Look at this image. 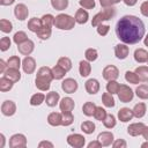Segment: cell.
Masks as SVG:
<instances>
[{"label":"cell","mask_w":148,"mask_h":148,"mask_svg":"<svg viewBox=\"0 0 148 148\" xmlns=\"http://www.w3.org/2000/svg\"><path fill=\"white\" fill-rule=\"evenodd\" d=\"M116 35L125 44H136L145 36V24L134 15H125L116 24Z\"/></svg>","instance_id":"cell-1"},{"label":"cell","mask_w":148,"mask_h":148,"mask_svg":"<svg viewBox=\"0 0 148 148\" xmlns=\"http://www.w3.org/2000/svg\"><path fill=\"white\" fill-rule=\"evenodd\" d=\"M52 80H53L52 69L50 67H47V66H43L37 72L35 84H36V87L40 91H46V90L50 89V86H51V81Z\"/></svg>","instance_id":"cell-2"},{"label":"cell","mask_w":148,"mask_h":148,"mask_svg":"<svg viewBox=\"0 0 148 148\" xmlns=\"http://www.w3.org/2000/svg\"><path fill=\"white\" fill-rule=\"evenodd\" d=\"M116 14V8L113 6H110V7H104L99 13H97L92 20H91V25L92 27H97L101 23H103L104 21H109L111 20Z\"/></svg>","instance_id":"cell-3"},{"label":"cell","mask_w":148,"mask_h":148,"mask_svg":"<svg viewBox=\"0 0 148 148\" xmlns=\"http://www.w3.org/2000/svg\"><path fill=\"white\" fill-rule=\"evenodd\" d=\"M75 23V18L68 14H59L54 18V27L60 30H72Z\"/></svg>","instance_id":"cell-4"},{"label":"cell","mask_w":148,"mask_h":148,"mask_svg":"<svg viewBox=\"0 0 148 148\" xmlns=\"http://www.w3.org/2000/svg\"><path fill=\"white\" fill-rule=\"evenodd\" d=\"M117 95H118V98L120 99V102H123V103H128L134 97L133 90L126 84H120V88H119Z\"/></svg>","instance_id":"cell-5"},{"label":"cell","mask_w":148,"mask_h":148,"mask_svg":"<svg viewBox=\"0 0 148 148\" xmlns=\"http://www.w3.org/2000/svg\"><path fill=\"white\" fill-rule=\"evenodd\" d=\"M67 143L74 148H82L86 143V138L81 134L73 133V134H69L67 136Z\"/></svg>","instance_id":"cell-6"},{"label":"cell","mask_w":148,"mask_h":148,"mask_svg":"<svg viewBox=\"0 0 148 148\" xmlns=\"http://www.w3.org/2000/svg\"><path fill=\"white\" fill-rule=\"evenodd\" d=\"M27 146V138L25 135L17 133L9 138V147L10 148H24Z\"/></svg>","instance_id":"cell-7"},{"label":"cell","mask_w":148,"mask_h":148,"mask_svg":"<svg viewBox=\"0 0 148 148\" xmlns=\"http://www.w3.org/2000/svg\"><path fill=\"white\" fill-rule=\"evenodd\" d=\"M102 74H103V77L106 81H112V80H117L118 79L119 71L114 65H108V66L104 67Z\"/></svg>","instance_id":"cell-8"},{"label":"cell","mask_w":148,"mask_h":148,"mask_svg":"<svg viewBox=\"0 0 148 148\" xmlns=\"http://www.w3.org/2000/svg\"><path fill=\"white\" fill-rule=\"evenodd\" d=\"M77 88H79L77 82L72 77H67L61 82V89L67 94H74L77 90Z\"/></svg>","instance_id":"cell-9"},{"label":"cell","mask_w":148,"mask_h":148,"mask_svg":"<svg viewBox=\"0 0 148 148\" xmlns=\"http://www.w3.org/2000/svg\"><path fill=\"white\" fill-rule=\"evenodd\" d=\"M16 112V104L10 101V99H7L2 104H1V113L6 117H10L13 116L14 113Z\"/></svg>","instance_id":"cell-10"},{"label":"cell","mask_w":148,"mask_h":148,"mask_svg":"<svg viewBox=\"0 0 148 148\" xmlns=\"http://www.w3.org/2000/svg\"><path fill=\"white\" fill-rule=\"evenodd\" d=\"M22 68L25 74H32L36 69V60L32 57L27 56L22 61Z\"/></svg>","instance_id":"cell-11"},{"label":"cell","mask_w":148,"mask_h":148,"mask_svg":"<svg viewBox=\"0 0 148 148\" xmlns=\"http://www.w3.org/2000/svg\"><path fill=\"white\" fill-rule=\"evenodd\" d=\"M29 14V9L24 3H17L14 8V15L17 20L20 21H24L28 17Z\"/></svg>","instance_id":"cell-12"},{"label":"cell","mask_w":148,"mask_h":148,"mask_svg":"<svg viewBox=\"0 0 148 148\" xmlns=\"http://www.w3.org/2000/svg\"><path fill=\"white\" fill-rule=\"evenodd\" d=\"M74 106H75V103L71 97H64L59 103V108L62 113H71Z\"/></svg>","instance_id":"cell-13"},{"label":"cell","mask_w":148,"mask_h":148,"mask_svg":"<svg viewBox=\"0 0 148 148\" xmlns=\"http://www.w3.org/2000/svg\"><path fill=\"white\" fill-rule=\"evenodd\" d=\"M34 49H35V43H34L31 39H29V38H28L25 42H23L22 44L17 45L18 52H20L21 54H23V56H29V54L34 51Z\"/></svg>","instance_id":"cell-14"},{"label":"cell","mask_w":148,"mask_h":148,"mask_svg":"<svg viewBox=\"0 0 148 148\" xmlns=\"http://www.w3.org/2000/svg\"><path fill=\"white\" fill-rule=\"evenodd\" d=\"M145 127H146V125L143 123H133L127 127V133L131 136H138V135L142 134Z\"/></svg>","instance_id":"cell-15"},{"label":"cell","mask_w":148,"mask_h":148,"mask_svg":"<svg viewBox=\"0 0 148 148\" xmlns=\"http://www.w3.org/2000/svg\"><path fill=\"white\" fill-rule=\"evenodd\" d=\"M128 52H130V49L127 46V44L125 43H121V44H117L114 46V54L118 59L123 60V59H126L127 56H128Z\"/></svg>","instance_id":"cell-16"},{"label":"cell","mask_w":148,"mask_h":148,"mask_svg":"<svg viewBox=\"0 0 148 148\" xmlns=\"http://www.w3.org/2000/svg\"><path fill=\"white\" fill-rule=\"evenodd\" d=\"M113 134L111 133V132H102V133H99L98 134V136H97V140L101 142V145H102V147H109V146H111L112 145V142H113Z\"/></svg>","instance_id":"cell-17"},{"label":"cell","mask_w":148,"mask_h":148,"mask_svg":"<svg viewBox=\"0 0 148 148\" xmlns=\"http://www.w3.org/2000/svg\"><path fill=\"white\" fill-rule=\"evenodd\" d=\"M84 87H86L87 92L90 94V95H95V94H97L99 91V82L96 79H89V80H87Z\"/></svg>","instance_id":"cell-18"},{"label":"cell","mask_w":148,"mask_h":148,"mask_svg":"<svg viewBox=\"0 0 148 148\" xmlns=\"http://www.w3.org/2000/svg\"><path fill=\"white\" fill-rule=\"evenodd\" d=\"M133 117H134L133 110H131L130 108H121L118 111V119L123 123H127V121L132 120Z\"/></svg>","instance_id":"cell-19"},{"label":"cell","mask_w":148,"mask_h":148,"mask_svg":"<svg viewBox=\"0 0 148 148\" xmlns=\"http://www.w3.org/2000/svg\"><path fill=\"white\" fill-rule=\"evenodd\" d=\"M74 18H75V22H76V23H79V24H84V23H87L88 20H89V14H88V12H87L86 9L80 8V9L76 10Z\"/></svg>","instance_id":"cell-20"},{"label":"cell","mask_w":148,"mask_h":148,"mask_svg":"<svg viewBox=\"0 0 148 148\" xmlns=\"http://www.w3.org/2000/svg\"><path fill=\"white\" fill-rule=\"evenodd\" d=\"M59 99H60V96H59V94H58L57 91H51V92H49V94L45 96V103H46V105L50 106V108L56 106V105L58 104Z\"/></svg>","instance_id":"cell-21"},{"label":"cell","mask_w":148,"mask_h":148,"mask_svg":"<svg viewBox=\"0 0 148 148\" xmlns=\"http://www.w3.org/2000/svg\"><path fill=\"white\" fill-rule=\"evenodd\" d=\"M61 121H62V113L60 112H51L49 116H47V123L51 125V126H59L61 125Z\"/></svg>","instance_id":"cell-22"},{"label":"cell","mask_w":148,"mask_h":148,"mask_svg":"<svg viewBox=\"0 0 148 148\" xmlns=\"http://www.w3.org/2000/svg\"><path fill=\"white\" fill-rule=\"evenodd\" d=\"M79 72L82 77H87L91 72V65L88 60H81L79 64Z\"/></svg>","instance_id":"cell-23"},{"label":"cell","mask_w":148,"mask_h":148,"mask_svg":"<svg viewBox=\"0 0 148 148\" xmlns=\"http://www.w3.org/2000/svg\"><path fill=\"white\" fill-rule=\"evenodd\" d=\"M134 60L139 64H143L148 61V52L145 49H136L134 51Z\"/></svg>","instance_id":"cell-24"},{"label":"cell","mask_w":148,"mask_h":148,"mask_svg":"<svg viewBox=\"0 0 148 148\" xmlns=\"http://www.w3.org/2000/svg\"><path fill=\"white\" fill-rule=\"evenodd\" d=\"M3 76H6L7 79L12 80L14 83L17 82L21 79V73L18 69H14V68H7L3 73Z\"/></svg>","instance_id":"cell-25"},{"label":"cell","mask_w":148,"mask_h":148,"mask_svg":"<svg viewBox=\"0 0 148 148\" xmlns=\"http://www.w3.org/2000/svg\"><path fill=\"white\" fill-rule=\"evenodd\" d=\"M42 21L40 18H37V17H32L28 21V29L31 31V32H37L40 28H42Z\"/></svg>","instance_id":"cell-26"},{"label":"cell","mask_w":148,"mask_h":148,"mask_svg":"<svg viewBox=\"0 0 148 148\" xmlns=\"http://www.w3.org/2000/svg\"><path fill=\"white\" fill-rule=\"evenodd\" d=\"M146 111H147V108H146V104L145 103H138L133 108V114L138 119L139 118H142L146 114Z\"/></svg>","instance_id":"cell-27"},{"label":"cell","mask_w":148,"mask_h":148,"mask_svg":"<svg viewBox=\"0 0 148 148\" xmlns=\"http://www.w3.org/2000/svg\"><path fill=\"white\" fill-rule=\"evenodd\" d=\"M37 34V37L42 40H46L51 37V34H52V30H51V27H45V25H42V28L36 32Z\"/></svg>","instance_id":"cell-28"},{"label":"cell","mask_w":148,"mask_h":148,"mask_svg":"<svg viewBox=\"0 0 148 148\" xmlns=\"http://www.w3.org/2000/svg\"><path fill=\"white\" fill-rule=\"evenodd\" d=\"M134 72L139 76L140 81H142V82L148 81V66H139V67L135 68Z\"/></svg>","instance_id":"cell-29"},{"label":"cell","mask_w":148,"mask_h":148,"mask_svg":"<svg viewBox=\"0 0 148 148\" xmlns=\"http://www.w3.org/2000/svg\"><path fill=\"white\" fill-rule=\"evenodd\" d=\"M14 86V82L9 79H7L6 76H2L0 79V90L2 92H6V91H9Z\"/></svg>","instance_id":"cell-30"},{"label":"cell","mask_w":148,"mask_h":148,"mask_svg":"<svg viewBox=\"0 0 148 148\" xmlns=\"http://www.w3.org/2000/svg\"><path fill=\"white\" fill-rule=\"evenodd\" d=\"M95 110H96V105L92 103V102H86L82 106V112L84 116L87 117H91L94 116L95 113Z\"/></svg>","instance_id":"cell-31"},{"label":"cell","mask_w":148,"mask_h":148,"mask_svg":"<svg viewBox=\"0 0 148 148\" xmlns=\"http://www.w3.org/2000/svg\"><path fill=\"white\" fill-rule=\"evenodd\" d=\"M51 69H52V75H53V79H54V80H61V79H64L65 74L67 73V72H66L64 68H61L59 65L53 66Z\"/></svg>","instance_id":"cell-32"},{"label":"cell","mask_w":148,"mask_h":148,"mask_svg":"<svg viewBox=\"0 0 148 148\" xmlns=\"http://www.w3.org/2000/svg\"><path fill=\"white\" fill-rule=\"evenodd\" d=\"M102 102H103L104 106H106V108H113L116 104L114 98H113L112 94H110V92H104L102 95Z\"/></svg>","instance_id":"cell-33"},{"label":"cell","mask_w":148,"mask_h":148,"mask_svg":"<svg viewBox=\"0 0 148 148\" xmlns=\"http://www.w3.org/2000/svg\"><path fill=\"white\" fill-rule=\"evenodd\" d=\"M95 128H96L95 124H94L92 121H90V120H86V121H83V123L81 124V131H82L83 133H86V134H91V133H94V132H95Z\"/></svg>","instance_id":"cell-34"},{"label":"cell","mask_w":148,"mask_h":148,"mask_svg":"<svg viewBox=\"0 0 148 148\" xmlns=\"http://www.w3.org/2000/svg\"><path fill=\"white\" fill-rule=\"evenodd\" d=\"M44 101H45V95L42 94V92H37V94H35V95L31 96V98H30V105H32V106H38V105H40Z\"/></svg>","instance_id":"cell-35"},{"label":"cell","mask_w":148,"mask_h":148,"mask_svg":"<svg viewBox=\"0 0 148 148\" xmlns=\"http://www.w3.org/2000/svg\"><path fill=\"white\" fill-rule=\"evenodd\" d=\"M135 94L141 99H148V86L147 84H140L135 89Z\"/></svg>","instance_id":"cell-36"},{"label":"cell","mask_w":148,"mask_h":148,"mask_svg":"<svg viewBox=\"0 0 148 148\" xmlns=\"http://www.w3.org/2000/svg\"><path fill=\"white\" fill-rule=\"evenodd\" d=\"M7 66L8 68H14V69H20L21 65V59L17 56H12L9 57V59L7 60Z\"/></svg>","instance_id":"cell-37"},{"label":"cell","mask_w":148,"mask_h":148,"mask_svg":"<svg viewBox=\"0 0 148 148\" xmlns=\"http://www.w3.org/2000/svg\"><path fill=\"white\" fill-rule=\"evenodd\" d=\"M57 65H59V66H60L61 68H64L66 72H68V71L72 69V61H71V59L67 58V57H61V58H59Z\"/></svg>","instance_id":"cell-38"},{"label":"cell","mask_w":148,"mask_h":148,"mask_svg":"<svg viewBox=\"0 0 148 148\" xmlns=\"http://www.w3.org/2000/svg\"><path fill=\"white\" fill-rule=\"evenodd\" d=\"M51 5L56 10H64L68 7V0H51Z\"/></svg>","instance_id":"cell-39"},{"label":"cell","mask_w":148,"mask_h":148,"mask_svg":"<svg viewBox=\"0 0 148 148\" xmlns=\"http://www.w3.org/2000/svg\"><path fill=\"white\" fill-rule=\"evenodd\" d=\"M125 80L128 83H132V84H138L140 82V79L136 75V73L135 72H131V71H127L125 73Z\"/></svg>","instance_id":"cell-40"},{"label":"cell","mask_w":148,"mask_h":148,"mask_svg":"<svg viewBox=\"0 0 148 148\" xmlns=\"http://www.w3.org/2000/svg\"><path fill=\"white\" fill-rule=\"evenodd\" d=\"M0 30L5 34H8L13 30V24L9 20H6V18H1L0 20Z\"/></svg>","instance_id":"cell-41"},{"label":"cell","mask_w":148,"mask_h":148,"mask_svg":"<svg viewBox=\"0 0 148 148\" xmlns=\"http://www.w3.org/2000/svg\"><path fill=\"white\" fill-rule=\"evenodd\" d=\"M120 88V84L116 81V80H112V81H108V84H106V91L110 92V94H117L118 90Z\"/></svg>","instance_id":"cell-42"},{"label":"cell","mask_w":148,"mask_h":148,"mask_svg":"<svg viewBox=\"0 0 148 148\" xmlns=\"http://www.w3.org/2000/svg\"><path fill=\"white\" fill-rule=\"evenodd\" d=\"M27 39H28V36H27V34H25L24 31H17V32H15V35H14V37H13V40H14V43H15L16 45L22 44V43L25 42Z\"/></svg>","instance_id":"cell-43"},{"label":"cell","mask_w":148,"mask_h":148,"mask_svg":"<svg viewBox=\"0 0 148 148\" xmlns=\"http://www.w3.org/2000/svg\"><path fill=\"white\" fill-rule=\"evenodd\" d=\"M84 57H86V59L89 61V62H91V61H95L96 59H97V57H98V52H97V50L96 49H87L86 50V52H84Z\"/></svg>","instance_id":"cell-44"},{"label":"cell","mask_w":148,"mask_h":148,"mask_svg":"<svg viewBox=\"0 0 148 148\" xmlns=\"http://www.w3.org/2000/svg\"><path fill=\"white\" fill-rule=\"evenodd\" d=\"M116 123H117L116 117H114L113 114H111V113L106 114L105 119L103 120V125H104L106 128H113V127L116 126Z\"/></svg>","instance_id":"cell-45"},{"label":"cell","mask_w":148,"mask_h":148,"mask_svg":"<svg viewBox=\"0 0 148 148\" xmlns=\"http://www.w3.org/2000/svg\"><path fill=\"white\" fill-rule=\"evenodd\" d=\"M54 16L51 15V14H45L40 17V21H42V24L45 25V27H52L54 25Z\"/></svg>","instance_id":"cell-46"},{"label":"cell","mask_w":148,"mask_h":148,"mask_svg":"<svg viewBox=\"0 0 148 148\" xmlns=\"http://www.w3.org/2000/svg\"><path fill=\"white\" fill-rule=\"evenodd\" d=\"M106 114H108V113H106L105 109H103L102 106H96V110H95V113H94V117H95L96 120L103 121V120L105 119Z\"/></svg>","instance_id":"cell-47"},{"label":"cell","mask_w":148,"mask_h":148,"mask_svg":"<svg viewBox=\"0 0 148 148\" xmlns=\"http://www.w3.org/2000/svg\"><path fill=\"white\" fill-rule=\"evenodd\" d=\"M73 121H74V117H73L72 112L71 113H62V121H61L62 126H69Z\"/></svg>","instance_id":"cell-48"},{"label":"cell","mask_w":148,"mask_h":148,"mask_svg":"<svg viewBox=\"0 0 148 148\" xmlns=\"http://www.w3.org/2000/svg\"><path fill=\"white\" fill-rule=\"evenodd\" d=\"M10 44H12V42H10L9 37H2V38L0 39V50H1L2 52L7 51V50L10 47Z\"/></svg>","instance_id":"cell-49"},{"label":"cell","mask_w":148,"mask_h":148,"mask_svg":"<svg viewBox=\"0 0 148 148\" xmlns=\"http://www.w3.org/2000/svg\"><path fill=\"white\" fill-rule=\"evenodd\" d=\"M79 5L83 9H92L95 7V0H80Z\"/></svg>","instance_id":"cell-50"},{"label":"cell","mask_w":148,"mask_h":148,"mask_svg":"<svg viewBox=\"0 0 148 148\" xmlns=\"http://www.w3.org/2000/svg\"><path fill=\"white\" fill-rule=\"evenodd\" d=\"M109 30H110V25H108V24L101 23L99 25H97V34L101 36H106Z\"/></svg>","instance_id":"cell-51"},{"label":"cell","mask_w":148,"mask_h":148,"mask_svg":"<svg viewBox=\"0 0 148 148\" xmlns=\"http://www.w3.org/2000/svg\"><path fill=\"white\" fill-rule=\"evenodd\" d=\"M127 143L124 139H117L116 141L112 142V147L113 148H126Z\"/></svg>","instance_id":"cell-52"},{"label":"cell","mask_w":148,"mask_h":148,"mask_svg":"<svg viewBox=\"0 0 148 148\" xmlns=\"http://www.w3.org/2000/svg\"><path fill=\"white\" fill-rule=\"evenodd\" d=\"M140 12H141V14H142L143 16L148 17V1H145V2L141 3V6H140Z\"/></svg>","instance_id":"cell-53"},{"label":"cell","mask_w":148,"mask_h":148,"mask_svg":"<svg viewBox=\"0 0 148 148\" xmlns=\"http://www.w3.org/2000/svg\"><path fill=\"white\" fill-rule=\"evenodd\" d=\"M38 147L39 148H43V147H49V148H53V143L50 142V141H40L38 143Z\"/></svg>","instance_id":"cell-54"},{"label":"cell","mask_w":148,"mask_h":148,"mask_svg":"<svg viewBox=\"0 0 148 148\" xmlns=\"http://www.w3.org/2000/svg\"><path fill=\"white\" fill-rule=\"evenodd\" d=\"M99 147H102V145H101V142L98 140L91 141V142L88 143V148H99Z\"/></svg>","instance_id":"cell-55"},{"label":"cell","mask_w":148,"mask_h":148,"mask_svg":"<svg viewBox=\"0 0 148 148\" xmlns=\"http://www.w3.org/2000/svg\"><path fill=\"white\" fill-rule=\"evenodd\" d=\"M7 68H8V66H7V61L5 62V60H2V59H1V60H0V73H2V74H3V73H5V71H6Z\"/></svg>","instance_id":"cell-56"},{"label":"cell","mask_w":148,"mask_h":148,"mask_svg":"<svg viewBox=\"0 0 148 148\" xmlns=\"http://www.w3.org/2000/svg\"><path fill=\"white\" fill-rule=\"evenodd\" d=\"M99 3L101 6L104 8V7H110L112 6V1L111 0H99Z\"/></svg>","instance_id":"cell-57"},{"label":"cell","mask_w":148,"mask_h":148,"mask_svg":"<svg viewBox=\"0 0 148 148\" xmlns=\"http://www.w3.org/2000/svg\"><path fill=\"white\" fill-rule=\"evenodd\" d=\"M15 2V0H0V3L2 6H10Z\"/></svg>","instance_id":"cell-58"},{"label":"cell","mask_w":148,"mask_h":148,"mask_svg":"<svg viewBox=\"0 0 148 148\" xmlns=\"http://www.w3.org/2000/svg\"><path fill=\"white\" fill-rule=\"evenodd\" d=\"M123 1H124V3H125L126 6L132 7V6H134V5L136 3V1H138V0H123Z\"/></svg>","instance_id":"cell-59"},{"label":"cell","mask_w":148,"mask_h":148,"mask_svg":"<svg viewBox=\"0 0 148 148\" xmlns=\"http://www.w3.org/2000/svg\"><path fill=\"white\" fill-rule=\"evenodd\" d=\"M141 135L143 136V139L148 140V126H146V127H145V130H143V132H142V134H141Z\"/></svg>","instance_id":"cell-60"},{"label":"cell","mask_w":148,"mask_h":148,"mask_svg":"<svg viewBox=\"0 0 148 148\" xmlns=\"http://www.w3.org/2000/svg\"><path fill=\"white\" fill-rule=\"evenodd\" d=\"M0 139H1V142H0V148H2L5 146V135L3 134H0Z\"/></svg>","instance_id":"cell-61"},{"label":"cell","mask_w":148,"mask_h":148,"mask_svg":"<svg viewBox=\"0 0 148 148\" xmlns=\"http://www.w3.org/2000/svg\"><path fill=\"white\" fill-rule=\"evenodd\" d=\"M141 147H142V148H148V140H147L146 142H143V143L141 145Z\"/></svg>","instance_id":"cell-62"},{"label":"cell","mask_w":148,"mask_h":148,"mask_svg":"<svg viewBox=\"0 0 148 148\" xmlns=\"http://www.w3.org/2000/svg\"><path fill=\"white\" fill-rule=\"evenodd\" d=\"M143 43H145V45H146V46H148V35L145 37V39H143Z\"/></svg>","instance_id":"cell-63"},{"label":"cell","mask_w":148,"mask_h":148,"mask_svg":"<svg viewBox=\"0 0 148 148\" xmlns=\"http://www.w3.org/2000/svg\"><path fill=\"white\" fill-rule=\"evenodd\" d=\"M112 1V5H116V3H118V2H120L121 0H111Z\"/></svg>","instance_id":"cell-64"}]
</instances>
